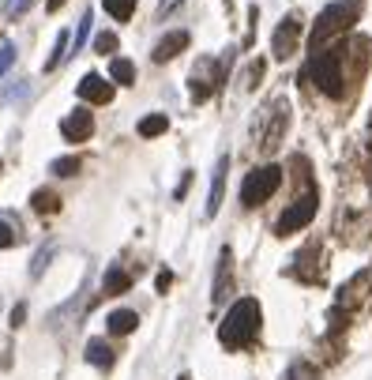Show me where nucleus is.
<instances>
[{
    "label": "nucleus",
    "instance_id": "f257e3e1",
    "mask_svg": "<svg viewBox=\"0 0 372 380\" xmlns=\"http://www.w3.org/2000/svg\"><path fill=\"white\" fill-rule=\"evenodd\" d=\"M259 324H264V312H259V301L256 298H240L229 305V312L218 324V343L226 346V350H240V346H248L259 335Z\"/></svg>",
    "mask_w": 372,
    "mask_h": 380
},
{
    "label": "nucleus",
    "instance_id": "f03ea898",
    "mask_svg": "<svg viewBox=\"0 0 372 380\" xmlns=\"http://www.w3.org/2000/svg\"><path fill=\"white\" fill-rule=\"evenodd\" d=\"M357 15H361V0H335V4H327L323 12L316 15V23H312L309 49H312V53H320L331 38L346 34V30L357 23Z\"/></svg>",
    "mask_w": 372,
    "mask_h": 380
},
{
    "label": "nucleus",
    "instance_id": "7ed1b4c3",
    "mask_svg": "<svg viewBox=\"0 0 372 380\" xmlns=\"http://www.w3.org/2000/svg\"><path fill=\"white\" fill-rule=\"evenodd\" d=\"M342 46H335V49H320V53H312V61H309V80L320 87L323 94H331V99H342V91H346V80H342Z\"/></svg>",
    "mask_w": 372,
    "mask_h": 380
},
{
    "label": "nucleus",
    "instance_id": "20e7f679",
    "mask_svg": "<svg viewBox=\"0 0 372 380\" xmlns=\"http://www.w3.org/2000/svg\"><path fill=\"white\" fill-rule=\"evenodd\" d=\"M278 184H282L278 166H259L245 177V184H240V203H245V208H259L264 200H271V192H275Z\"/></svg>",
    "mask_w": 372,
    "mask_h": 380
},
{
    "label": "nucleus",
    "instance_id": "39448f33",
    "mask_svg": "<svg viewBox=\"0 0 372 380\" xmlns=\"http://www.w3.org/2000/svg\"><path fill=\"white\" fill-rule=\"evenodd\" d=\"M316 208H320V196H316V192H304V196H297L286 211L278 215L275 234H278V237H290V234L304 230V226H309V222L316 219Z\"/></svg>",
    "mask_w": 372,
    "mask_h": 380
},
{
    "label": "nucleus",
    "instance_id": "423d86ee",
    "mask_svg": "<svg viewBox=\"0 0 372 380\" xmlns=\"http://www.w3.org/2000/svg\"><path fill=\"white\" fill-rule=\"evenodd\" d=\"M301 42V15H286L275 30V38H271V49H275V61H286L293 57V49H297Z\"/></svg>",
    "mask_w": 372,
    "mask_h": 380
},
{
    "label": "nucleus",
    "instance_id": "0eeeda50",
    "mask_svg": "<svg viewBox=\"0 0 372 380\" xmlns=\"http://www.w3.org/2000/svg\"><path fill=\"white\" fill-rule=\"evenodd\" d=\"M229 294H233V253L222 248V253H218V275H214V286H211V305L218 309Z\"/></svg>",
    "mask_w": 372,
    "mask_h": 380
},
{
    "label": "nucleus",
    "instance_id": "6e6552de",
    "mask_svg": "<svg viewBox=\"0 0 372 380\" xmlns=\"http://www.w3.org/2000/svg\"><path fill=\"white\" fill-rule=\"evenodd\" d=\"M113 91L117 87L102 80V75H83L79 83H75V94H79L83 102H91V106H109L113 102Z\"/></svg>",
    "mask_w": 372,
    "mask_h": 380
},
{
    "label": "nucleus",
    "instance_id": "1a4fd4ad",
    "mask_svg": "<svg viewBox=\"0 0 372 380\" xmlns=\"http://www.w3.org/2000/svg\"><path fill=\"white\" fill-rule=\"evenodd\" d=\"M94 132V117H91V110H72L68 117L60 121V136L68 139V144H83L86 136Z\"/></svg>",
    "mask_w": 372,
    "mask_h": 380
},
{
    "label": "nucleus",
    "instance_id": "9d476101",
    "mask_svg": "<svg viewBox=\"0 0 372 380\" xmlns=\"http://www.w3.org/2000/svg\"><path fill=\"white\" fill-rule=\"evenodd\" d=\"M181 49H188V30H169V34L155 46V53H150V57H155V64H169Z\"/></svg>",
    "mask_w": 372,
    "mask_h": 380
},
{
    "label": "nucleus",
    "instance_id": "9b49d317",
    "mask_svg": "<svg viewBox=\"0 0 372 380\" xmlns=\"http://www.w3.org/2000/svg\"><path fill=\"white\" fill-rule=\"evenodd\" d=\"M226 170H229V155L218 158L214 177H211V192H207V219H214L218 208H222V189H226Z\"/></svg>",
    "mask_w": 372,
    "mask_h": 380
},
{
    "label": "nucleus",
    "instance_id": "f8f14e48",
    "mask_svg": "<svg viewBox=\"0 0 372 380\" xmlns=\"http://www.w3.org/2000/svg\"><path fill=\"white\" fill-rule=\"evenodd\" d=\"M136 324H139V317L132 309H113V312H109V320H105V328H109V335H132Z\"/></svg>",
    "mask_w": 372,
    "mask_h": 380
},
{
    "label": "nucleus",
    "instance_id": "ddd939ff",
    "mask_svg": "<svg viewBox=\"0 0 372 380\" xmlns=\"http://www.w3.org/2000/svg\"><path fill=\"white\" fill-rule=\"evenodd\" d=\"M86 362L98 365V369H113V346L105 339H91L86 343Z\"/></svg>",
    "mask_w": 372,
    "mask_h": 380
},
{
    "label": "nucleus",
    "instance_id": "4468645a",
    "mask_svg": "<svg viewBox=\"0 0 372 380\" xmlns=\"http://www.w3.org/2000/svg\"><path fill=\"white\" fill-rule=\"evenodd\" d=\"M132 286V275L128 271H120V267H109L105 271V282H102V294L105 298H113V294H120V290H128Z\"/></svg>",
    "mask_w": 372,
    "mask_h": 380
},
{
    "label": "nucleus",
    "instance_id": "2eb2a0df",
    "mask_svg": "<svg viewBox=\"0 0 372 380\" xmlns=\"http://www.w3.org/2000/svg\"><path fill=\"white\" fill-rule=\"evenodd\" d=\"M109 80H113V87H132L136 83V64L132 61H124V57H117L113 64H109Z\"/></svg>",
    "mask_w": 372,
    "mask_h": 380
},
{
    "label": "nucleus",
    "instance_id": "dca6fc26",
    "mask_svg": "<svg viewBox=\"0 0 372 380\" xmlns=\"http://www.w3.org/2000/svg\"><path fill=\"white\" fill-rule=\"evenodd\" d=\"M166 128H169V117H166V113H147L143 121L136 125V132L143 136V139H150V136H162Z\"/></svg>",
    "mask_w": 372,
    "mask_h": 380
},
{
    "label": "nucleus",
    "instance_id": "f3484780",
    "mask_svg": "<svg viewBox=\"0 0 372 380\" xmlns=\"http://www.w3.org/2000/svg\"><path fill=\"white\" fill-rule=\"evenodd\" d=\"M30 208H34L38 215H53V211H60V196L49 192V189H38L34 196H30Z\"/></svg>",
    "mask_w": 372,
    "mask_h": 380
},
{
    "label": "nucleus",
    "instance_id": "a211bd4d",
    "mask_svg": "<svg viewBox=\"0 0 372 380\" xmlns=\"http://www.w3.org/2000/svg\"><path fill=\"white\" fill-rule=\"evenodd\" d=\"M105 12L117 19V23H128V19L136 15V0H102Z\"/></svg>",
    "mask_w": 372,
    "mask_h": 380
},
{
    "label": "nucleus",
    "instance_id": "6ab92c4d",
    "mask_svg": "<svg viewBox=\"0 0 372 380\" xmlns=\"http://www.w3.org/2000/svg\"><path fill=\"white\" fill-rule=\"evenodd\" d=\"M79 170H83V158H75V155L53 162V173H57V177H72V173H79Z\"/></svg>",
    "mask_w": 372,
    "mask_h": 380
},
{
    "label": "nucleus",
    "instance_id": "aec40b11",
    "mask_svg": "<svg viewBox=\"0 0 372 380\" xmlns=\"http://www.w3.org/2000/svg\"><path fill=\"white\" fill-rule=\"evenodd\" d=\"M64 49H68V30H60V38H57V46H53V57L46 61V72H53L60 64V57H64Z\"/></svg>",
    "mask_w": 372,
    "mask_h": 380
},
{
    "label": "nucleus",
    "instance_id": "412c9836",
    "mask_svg": "<svg viewBox=\"0 0 372 380\" xmlns=\"http://www.w3.org/2000/svg\"><path fill=\"white\" fill-rule=\"evenodd\" d=\"M117 49V34L113 30H102V34L94 38V53H113Z\"/></svg>",
    "mask_w": 372,
    "mask_h": 380
},
{
    "label": "nucleus",
    "instance_id": "4be33fe9",
    "mask_svg": "<svg viewBox=\"0 0 372 380\" xmlns=\"http://www.w3.org/2000/svg\"><path fill=\"white\" fill-rule=\"evenodd\" d=\"M290 380H320V376H316V369H312V365L297 362V365L290 369Z\"/></svg>",
    "mask_w": 372,
    "mask_h": 380
},
{
    "label": "nucleus",
    "instance_id": "5701e85b",
    "mask_svg": "<svg viewBox=\"0 0 372 380\" xmlns=\"http://www.w3.org/2000/svg\"><path fill=\"white\" fill-rule=\"evenodd\" d=\"M15 245V226L0 219V248H12Z\"/></svg>",
    "mask_w": 372,
    "mask_h": 380
},
{
    "label": "nucleus",
    "instance_id": "b1692460",
    "mask_svg": "<svg viewBox=\"0 0 372 380\" xmlns=\"http://www.w3.org/2000/svg\"><path fill=\"white\" fill-rule=\"evenodd\" d=\"M12 61H15V46H12V42H4V49H0V75L12 68Z\"/></svg>",
    "mask_w": 372,
    "mask_h": 380
},
{
    "label": "nucleus",
    "instance_id": "393cba45",
    "mask_svg": "<svg viewBox=\"0 0 372 380\" xmlns=\"http://www.w3.org/2000/svg\"><path fill=\"white\" fill-rule=\"evenodd\" d=\"M49 256H53V248H41V253H38V260H34V267H30V275H41V271H46V264H49Z\"/></svg>",
    "mask_w": 372,
    "mask_h": 380
},
{
    "label": "nucleus",
    "instance_id": "a878e982",
    "mask_svg": "<svg viewBox=\"0 0 372 380\" xmlns=\"http://www.w3.org/2000/svg\"><path fill=\"white\" fill-rule=\"evenodd\" d=\"M91 23H94V15L86 12V15L79 19V38H75V46H83V42H86V34H91Z\"/></svg>",
    "mask_w": 372,
    "mask_h": 380
},
{
    "label": "nucleus",
    "instance_id": "bb28decb",
    "mask_svg": "<svg viewBox=\"0 0 372 380\" xmlns=\"http://www.w3.org/2000/svg\"><path fill=\"white\" fill-rule=\"evenodd\" d=\"M23 320H27V305H15L12 309V328H23Z\"/></svg>",
    "mask_w": 372,
    "mask_h": 380
},
{
    "label": "nucleus",
    "instance_id": "cd10ccee",
    "mask_svg": "<svg viewBox=\"0 0 372 380\" xmlns=\"http://www.w3.org/2000/svg\"><path fill=\"white\" fill-rule=\"evenodd\" d=\"M169 286H173V271H158V290L166 294Z\"/></svg>",
    "mask_w": 372,
    "mask_h": 380
},
{
    "label": "nucleus",
    "instance_id": "c85d7f7f",
    "mask_svg": "<svg viewBox=\"0 0 372 380\" xmlns=\"http://www.w3.org/2000/svg\"><path fill=\"white\" fill-rule=\"evenodd\" d=\"M264 75V61H256L252 68H248V87H256V80Z\"/></svg>",
    "mask_w": 372,
    "mask_h": 380
},
{
    "label": "nucleus",
    "instance_id": "c756f323",
    "mask_svg": "<svg viewBox=\"0 0 372 380\" xmlns=\"http://www.w3.org/2000/svg\"><path fill=\"white\" fill-rule=\"evenodd\" d=\"M188 184H192V173H184V177H181V184H177V192H173V196H177V200H184V192H188Z\"/></svg>",
    "mask_w": 372,
    "mask_h": 380
},
{
    "label": "nucleus",
    "instance_id": "7c9ffc66",
    "mask_svg": "<svg viewBox=\"0 0 372 380\" xmlns=\"http://www.w3.org/2000/svg\"><path fill=\"white\" fill-rule=\"evenodd\" d=\"M169 8H173V0H162V4H158V12H162V15H166V12H169Z\"/></svg>",
    "mask_w": 372,
    "mask_h": 380
},
{
    "label": "nucleus",
    "instance_id": "2f4dec72",
    "mask_svg": "<svg viewBox=\"0 0 372 380\" xmlns=\"http://www.w3.org/2000/svg\"><path fill=\"white\" fill-rule=\"evenodd\" d=\"M60 4H64V0H49V4H46V12H57Z\"/></svg>",
    "mask_w": 372,
    "mask_h": 380
},
{
    "label": "nucleus",
    "instance_id": "473e14b6",
    "mask_svg": "<svg viewBox=\"0 0 372 380\" xmlns=\"http://www.w3.org/2000/svg\"><path fill=\"white\" fill-rule=\"evenodd\" d=\"M181 380H192V376H181Z\"/></svg>",
    "mask_w": 372,
    "mask_h": 380
},
{
    "label": "nucleus",
    "instance_id": "72a5a7b5",
    "mask_svg": "<svg viewBox=\"0 0 372 380\" xmlns=\"http://www.w3.org/2000/svg\"><path fill=\"white\" fill-rule=\"evenodd\" d=\"M0 170H4V166H0Z\"/></svg>",
    "mask_w": 372,
    "mask_h": 380
}]
</instances>
